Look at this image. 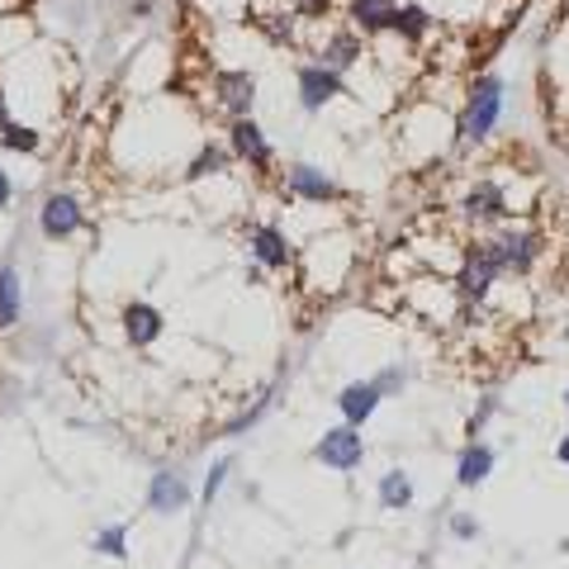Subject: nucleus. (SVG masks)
Returning a JSON list of instances; mask_svg holds the SVG:
<instances>
[{
  "label": "nucleus",
  "instance_id": "obj_25",
  "mask_svg": "<svg viewBox=\"0 0 569 569\" xmlns=\"http://www.w3.org/2000/svg\"><path fill=\"white\" fill-rule=\"evenodd\" d=\"M328 10H332V0H295V14L299 20H328Z\"/></svg>",
  "mask_w": 569,
  "mask_h": 569
},
{
  "label": "nucleus",
  "instance_id": "obj_7",
  "mask_svg": "<svg viewBox=\"0 0 569 569\" xmlns=\"http://www.w3.org/2000/svg\"><path fill=\"white\" fill-rule=\"evenodd\" d=\"M313 456L323 460L328 470H337V475H351L356 466L366 460V441H361V427H351V422H342V427H332V432H323V441L313 447Z\"/></svg>",
  "mask_w": 569,
  "mask_h": 569
},
{
  "label": "nucleus",
  "instance_id": "obj_12",
  "mask_svg": "<svg viewBox=\"0 0 569 569\" xmlns=\"http://www.w3.org/2000/svg\"><path fill=\"white\" fill-rule=\"evenodd\" d=\"M389 33L408 48H422L437 33V14L422 6V0H399L395 14H389Z\"/></svg>",
  "mask_w": 569,
  "mask_h": 569
},
{
  "label": "nucleus",
  "instance_id": "obj_32",
  "mask_svg": "<svg viewBox=\"0 0 569 569\" xmlns=\"http://www.w3.org/2000/svg\"><path fill=\"white\" fill-rule=\"evenodd\" d=\"M0 123H10V96H6V81H0Z\"/></svg>",
  "mask_w": 569,
  "mask_h": 569
},
{
  "label": "nucleus",
  "instance_id": "obj_23",
  "mask_svg": "<svg viewBox=\"0 0 569 569\" xmlns=\"http://www.w3.org/2000/svg\"><path fill=\"white\" fill-rule=\"evenodd\" d=\"M96 556H110V560H129V527L114 522V527H100L96 531Z\"/></svg>",
  "mask_w": 569,
  "mask_h": 569
},
{
  "label": "nucleus",
  "instance_id": "obj_30",
  "mask_svg": "<svg viewBox=\"0 0 569 569\" xmlns=\"http://www.w3.org/2000/svg\"><path fill=\"white\" fill-rule=\"evenodd\" d=\"M157 10V0H129V20H148Z\"/></svg>",
  "mask_w": 569,
  "mask_h": 569
},
{
  "label": "nucleus",
  "instance_id": "obj_6",
  "mask_svg": "<svg viewBox=\"0 0 569 569\" xmlns=\"http://www.w3.org/2000/svg\"><path fill=\"white\" fill-rule=\"evenodd\" d=\"M228 148H233L238 162H242V167H252V171H271V162H276L271 138H266V129H261L252 114L228 119Z\"/></svg>",
  "mask_w": 569,
  "mask_h": 569
},
{
  "label": "nucleus",
  "instance_id": "obj_14",
  "mask_svg": "<svg viewBox=\"0 0 569 569\" xmlns=\"http://www.w3.org/2000/svg\"><path fill=\"white\" fill-rule=\"evenodd\" d=\"M148 508L152 512H186L190 508V485H186V475H176V470H157L152 475V485H148Z\"/></svg>",
  "mask_w": 569,
  "mask_h": 569
},
{
  "label": "nucleus",
  "instance_id": "obj_5",
  "mask_svg": "<svg viewBox=\"0 0 569 569\" xmlns=\"http://www.w3.org/2000/svg\"><path fill=\"white\" fill-rule=\"evenodd\" d=\"M86 228V209L77 194H67V190H52L43 194V204H39V233L48 242H67V238H77Z\"/></svg>",
  "mask_w": 569,
  "mask_h": 569
},
{
  "label": "nucleus",
  "instance_id": "obj_11",
  "mask_svg": "<svg viewBox=\"0 0 569 569\" xmlns=\"http://www.w3.org/2000/svg\"><path fill=\"white\" fill-rule=\"evenodd\" d=\"M498 247V261H503V276H527L531 266L541 257V233H531V228H503V233L493 238Z\"/></svg>",
  "mask_w": 569,
  "mask_h": 569
},
{
  "label": "nucleus",
  "instance_id": "obj_4",
  "mask_svg": "<svg viewBox=\"0 0 569 569\" xmlns=\"http://www.w3.org/2000/svg\"><path fill=\"white\" fill-rule=\"evenodd\" d=\"M498 276H503V261H498L493 238H485V242H475L466 252V266H460V276H456V290H460V299H475L479 305V299L493 290Z\"/></svg>",
  "mask_w": 569,
  "mask_h": 569
},
{
  "label": "nucleus",
  "instance_id": "obj_8",
  "mask_svg": "<svg viewBox=\"0 0 569 569\" xmlns=\"http://www.w3.org/2000/svg\"><path fill=\"white\" fill-rule=\"evenodd\" d=\"M284 190H290L295 200H305V204H332V200H342V186H337L332 176L323 167H313V162L284 167Z\"/></svg>",
  "mask_w": 569,
  "mask_h": 569
},
{
  "label": "nucleus",
  "instance_id": "obj_20",
  "mask_svg": "<svg viewBox=\"0 0 569 569\" xmlns=\"http://www.w3.org/2000/svg\"><path fill=\"white\" fill-rule=\"evenodd\" d=\"M233 162H238V157H233V148H228V142H204V148L190 157L186 181L194 186V181H204V176H223V171L233 167Z\"/></svg>",
  "mask_w": 569,
  "mask_h": 569
},
{
  "label": "nucleus",
  "instance_id": "obj_2",
  "mask_svg": "<svg viewBox=\"0 0 569 569\" xmlns=\"http://www.w3.org/2000/svg\"><path fill=\"white\" fill-rule=\"evenodd\" d=\"M295 96H299V110H305V114H323L332 100L351 96L347 71L323 67V62H299L295 67Z\"/></svg>",
  "mask_w": 569,
  "mask_h": 569
},
{
  "label": "nucleus",
  "instance_id": "obj_15",
  "mask_svg": "<svg viewBox=\"0 0 569 569\" xmlns=\"http://www.w3.org/2000/svg\"><path fill=\"white\" fill-rule=\"evenodd\" d=\"M162 328H167V318L157 305H148V299H133V305L123 309V337H129L133 347H152L157 337H162Z\"/></svg>",
  "mask_w": 569,
  "mask_h": 569
},
{
  "label": "nucleus",
  "instance_id": "obj_1",
  "mask_svg": "<svg viewBox=\"0 0 569 569\" xmlns=\"http://www.w3.org/2000/svg\"><path fill=\"white\" fill-rule=\"evenodd\" d=\"M503 110H508V81L498 77V71H479V77H470L466 104H460V119H456V148L485 142L498 123H503Z\"/></svg>",
  "mask_w": 569,
  "mask_h": 569
},
{
  "label": "nucleus",
  "instance_id": "obj_26",
  "mask_svg": "<svg viewBox=\"0 0 569 569\" xmlns=\"http://www.w3.org/2000/svg\"><path fill=\"white\" fill-rule=\"evenodd\" d=\"M266 408H271V399H257L252 408H247V413L233 422V427H228V437H238V432H247V427H257L261 422V413H266Z\"/></svg>",
  "mask_w": 569,
  "mask_h": 569
},
{
  "label": "nucleus",
  "instance_id": "obj_27",
  "mask_svg": "<svg viewBox=\"0 0 569 569\" xmlns=\"http://www.w3.org/2000/svg\"><path fill=\"white\" fill-rule=\"evenodd\" d=\"M451 537L456 541H475L479 537V522L470 518V512H456V518H451Z\"/></svg>",
  "mask_w": 569,
  "mask_h": 569
},
{
  "label": "nucleus",
  "instance_id": "obj_13",
  "mask_svg": "<svg viewBox=\"0 0 569 569\" xmlns=\"http://www.w3.org/2000/svg\"><path fill=\"white\" fill-rule=\"evenodd\" d=\"M361 58H366V39L351 24H342V29H328L323 33V43H318V58L313 62L337 67V71H351V67H361Z\"/></svg>",
  "mask_w": 569,
  "mask_h": 569
},
{
  "label": "nucleus",
  "instance_id": "obj_17",
  "mask_svg": "<svg viewBox=\"0 0 569 569\" xmlns=\"http://www.w3.org/2000/svg\"><path fill=\"white\" fill-rule=\"evenodd\" d=\"M380 389H376V380H356V385H347L342 395H337V408H342V422H351V427H366L370 418H376V408H380Z\"/></svg>",
  "mask_w": 569,
  "mask_h": 569
},
{
  "label": "nucleus",
  "instance_id": "obj_24",
  "mask_svg": "<svg viewBox=\"0 0 569 569\" xmlns=\"http://www.w3.org/2000/svg\"><path fill=\"white\" fill-rule=\"evenodd\" d=\"M228 470H233V460H213V470L204 475V489H200V498H204V503H213V498H219V489H223Z\"/></svg>",
  "mask_w": 569,
  "mask_h": 569
},
{
  "label": "nucleus",
  "instance_id": "obj_31",
  "mask_svg": "<svg viewBox=\"0 0 569 569\" xmlns=\"http://www.w3.org/2000/svg\"><path fill=\"white\" fill-rule=\"evenodd\" d=\"M14 200V181H10V171H0V209H10Z\"/></svg>",
  "mask_w": 569,
  "mask_h": 569
},
{
  "label": "nucleus",
  "instance_id": "obj_28",
  "mask_svg": "<svg viewBox=\"0 0 569 569\" xmlns=\"http://www.w3.org/2000/svg\"><path fill=\"white\" fill-rule=\"evenodd\" d=\"M403 370H385V376H376V389H380V395L389 399V395H399V389H403Z\"/></svg>",
  "mask_w": 569,
  "mask_h": 569
},
{
  "label": "nucleus",
  "instance_id": "obj_18",
  "mask_svg": "<svg viewBox=\"0 0 569 569\" xmlns=\"http://www.w3.org/2000/svg\"><path fill=\"white\" fill-rule=\"evenodd\" d=\"M489 475H493V447H485V441H470V447L460 451V460H456V485L460 489H479Z\"/></svg>",
  "mask_w": 569,
  "mask_h": 569
},
{
  "label": "nucleus",
  "instance_id": "obj_16",
  "mask_svg": "<svg viewBox=\"0 0 569 569\" xmlns=\"http://www.w3.org/2000/svg\"><path fill=\"white\" fill-rule=\"evenodd\" d=\"M395 6L399 0H347V24L361 33V39H380V33H389Z\"/></svg>",
  "mask_w": 569,
  "mask_h": 569
},
{
  "label": "nucleus",
  "instance_id": "obj_33",
  "mask_svg": "<svg viewBox=\"0 0 569 569\" xmlns=\"http://www.w3.org/2000/svg\"><path fill=\"white\" fill-rule=\"evenodd\" d=\"M556 460H560V466H569V432L560 437V447H556Z\"/></svg>",
  "mask_w": 569,
  "mask_h": 569
},
{
  "label": "nucleus",
  "instance_id": "obj_22",
  "mask_svg": "<svg viewBox=\"0 0 569 569\" xmlns=\"http://www.w3.org/2000/svg\"><path fill=\"white\" fill-rule=\"evenodd\" d=\"M408 503H413V479H408L403 470H389L380 479V508L385 512H403Z\"/></svg>",
  "mask_w": 569,
  "mask_h": 569
},
{
  "label": "nucleus",
  "instance_id": "obj_3",
  "mask_svg": "<svg viewBox=\"0 0 569 569\" xmlns=\"http://www.w3.org/2000/svg\"><path fill=\"white\" fill-rule=\"evenodd\" d=\"M209 91H213V104H219L228 119H242V114L257 110V71L219 67L213 71V81H209Z\"/></svg>",
  "mask_w": 569,
  "mask_h": 569
},
{
  "label": "nucleus",
  "instance_id": "obj_34",
  "mask_svg": "<svg viewBox=\"0 0 569 569\" xmlns=\"http://www.w3.org/2000/svg\"><path fill=\"white\" fill-rule=\"evenodd\" d=\"M565 408H569V395H565Z\"/></svg>",
  "mask_w": 569,
  "mask_h": 569
},
{
  "label": "nucleus",
  "instance_id": "obj_9",
  "mask_svg": "<svg viewBox=\"0 0 569 569\" xmlns=\"http://www.w3.org/2000/svg\"><path fill=\"white\" fill-rule=\"evenodd\" d=\"M460 213H466L470 223H508L512 219V204H508V190L498 181H475L466 190V200H460Z\"/></svg>",
  "mask_w": 569,
  "mask_h": 569
},
{
  "label": "nucleus",
  "instance_id": "obj_21",
  "mask_svg": "<svg viewBox=\"0 0 569 569\" xmlns=\"http://www.w3.org/2000/svg\"><path fill=\"white\" fill-rule=\"evenodd\" d=\"M0 148H6V152H24V157H33V152L43 148V133L33 129V123L10 119V123H0Z\"/></svg>",
  "mask_w": 569,
  "mask_h": 569
},
{
  "label": "nucleus",
  "instance_id": "obj_29",
  "mask_svg": "<svg viewBox=\"0 0 569 569\" xmlns=\"http://www.w3.org/2000/svg\"><path fill=\"white\" fill-rule=\"evenodd\" d=\"M493 408H498V399H485V403H479V413H475V418H470V427H466L470 437H479V427H485V422L493 418Z\"/></svg>",
  "mask_w": 569,
  "mask_h": 569
},
{
  "label": "nucleus",
  "instance_id": "obj_10",
  "mask_svg": "<svg viewBox=\"0 0 569 569\" xmlns=\"http://www.w3.org/2000/svg\"><path fill=\"white\" fill-rule=\"evenodd\" d=\"M247 252H252V261L266 266V271H284V266L295 261V242L284 238V228H276V223H252L247 228Z\"/></svg>",
  "mask_w": 569,
  "mask_h": 569
},
{
  "label": "nucleus",
  "instance_id": "obj_19",
  "mask_svg": "<svg viewBox=\"0 0 569 569\" xmlns=\"http://www.w3.org/2000/svg\"><path fill=\"white\" fill-rule=\"evenodd\" d=\"M24 313V284H20V266L14 261H0V332L20 323Z\"/></svg>",
  "mask_w": 569,
  "mask_h": 569
}]
</instances>
